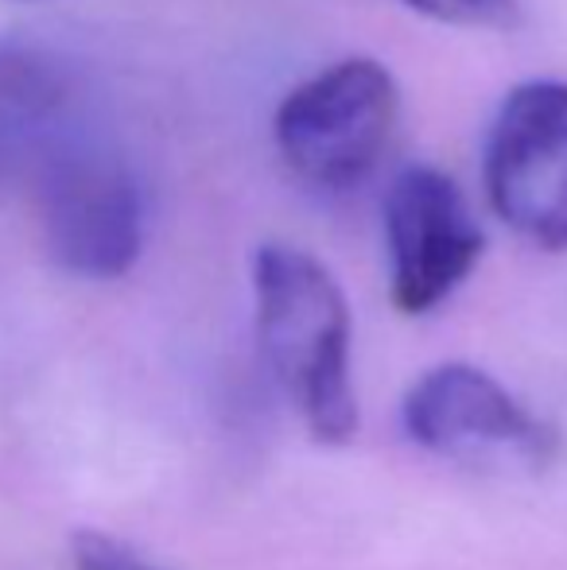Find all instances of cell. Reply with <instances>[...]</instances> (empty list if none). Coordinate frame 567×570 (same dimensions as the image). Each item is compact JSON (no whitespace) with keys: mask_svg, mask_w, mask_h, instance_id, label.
Listing matches in <instances>:
<instances>
[{"mask_svg":"<svg viewBox=\"0 0 567 570\" xmlns=\"http://www.w3.org/2000/svg\"><path fill=\"white\" fill-rule=\"evenodd\" d=\"M257 338L311 439L342 446L358 431V396L350 376L354 318L342 284L323 261L292 245L253 253Z\"/></svg>","mask_w":567,"mask_h":570,"instance_id":"obj_1","label":"cell"},{"mask_svg":"<svg viewBox=\"0 0 567 570\" xmlns=\"http://www.w3.org/2000/svg\"><path fill=\"white\" fill-rule=\"evenodd\" d=\"M401 86L378 59H342L284 94L273 136L284 164L319 190H350L370 179L393 140Z\"/></svg>","mask_w":567,"mask_h":570,"instance_id":"obj_2","label":"cell"},{"mask_svg":"<svg viewBox=\"0 0 567 570\" xmlns=\"http://www.w3.org/2000/svg\"><path fill=\"white\" fill-rule=\"evenodd\" d=\"M31 175L47 253L62 272L78 279H121L140 261L144 198L121 159L70 132Z\"/></svg>","mask_w":567,"mask_h":570,"instance_id":"obj_3","label":"cell"},{"mask_svg":"<svg viewBox=\"0 0 567 570\" xmlns=\"http://www.w3.org/2000/svg\"><path fill=\"white\" fill-rule=\"evenodd\" d=\"M486 198L529 245L567 253V82L532 78L506 94L486 136Z\"/></svg>","mask_w":567,"mask_h":570,"instance_id":"obj_4","label":"cell"},{"mask_svg":"<svg viewBox=\"0 0 567 570\" xmlns=\"http://www.w3.org/2000/svg\"><path fill=\"white\" fill-rule=\"evenodd\" d=\"M389 292L401 315H428L459 292L486 253V233L447 171L409 164L385 190Z\"/></svg>","mask_w":567,"mask_h":570,"instance_id":"obj_5","label":"cell"},{"mask_svg":"<svg viewBox=\"0 0 567 570\" xmlns=\"http://www.w3.org/2000/svg\"><path fill=\"white\" fill-rule=\"evenodd\" d=\"M401 415L412 443L459 462L532 470L556 451L553 428L467 361L428 368L409 389Z\"/></svg>","mask_w":567,"mask_h":570,"instance_id":"obj_6","label":"cell"},{"mask_svg":"<svg viewBox=\"0 0 567 570\" xmlns=\"http://www.w3.org/2000/svg\"><path fill=\"white\" fill-rule=\"evenodd\" d=\"M70 136V78L39 47L0 43V171H36Z\"/></svg>","mask_w":567,"mask_h":570,"instance_id":"obj_7","label":"cell"},{"mask_svg":"<svg viewBox=\"0 0 567 570\" xmlns=\"http://www.w3.org/2000/svg\"><path fill=\"white\" fill-rule=\"evenodd\" d=\"M412 12L428 16L436 23L451 28H482V31H506L521 20V0H401Z\"/></svg>","mask_w":567,"mask_h":570,"instance_id":"obj_8","label":"cell"},{"mask_svg":"<svg viewBox=\"0 0 567 570\" xmlns=\"http://www.w3.org/2000/svg\"><path fill=\"white\" fill-rule=\"evenodd\" d=\"M70 563H75V570H167L151 563L148 556H140L133 543L98 532V528H78L70 535Z\"/></svg>","mask_w":567,"mask_h":570,"instance_id":"obj_9","label":"cell"}]
</instances>
